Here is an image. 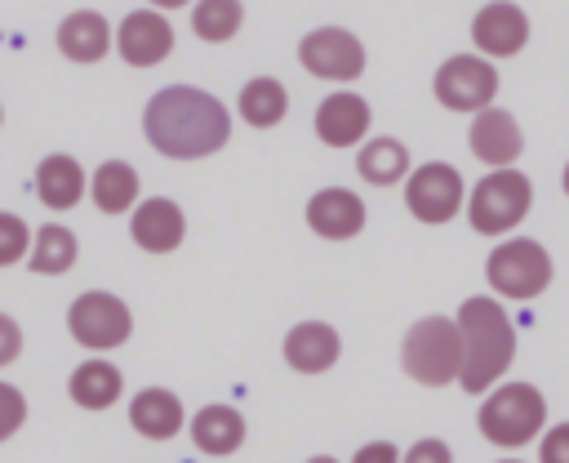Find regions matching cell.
<instances>
[{"label": "cell", "instance_id": "obj_11", "mask_svg": "<svg viewBox=\"0 0 569 463\" xmlns=\"http://www.w3.org/2000/svg\"><path fill=\"white\" fill-rule=\"evenodd\" d=\"M529 31H533L529 13L520 4H511V0H489L471 18V45H476V53H485L493 62L498 58H516L529 45Z\"/></svg>", "mask_w": 569, "mask_h": 463}, {"label": "cell", "instance_id": "obj_15", "mask_svg": "<svg viewBox=\"0 0 569 463\" xmlns=\"http://www.w3.org/2000/svg\"><path fill=\"white\" fill-rule=\"evenodd\" d=\"M129 236H133V245L147 249V254H169V249L182 245V236H187V218H182L178 200H169V196H151V200L133 205Z\"/></svg>", "mask_w": 569, "mask_h": 463}, {"label": "cell", "instance_id": "obj_36", "mask_svg": "<svg viewBox=\"0 0 569 463\" xmlns=\"http://www.w3.org/2000/svg\"><path fill=\"white\" fill-rule=\"evenodd\" d=\"M560 187H565V196H569V160H565V169H560Z\"/></svg>", "mask_w": 569, "mask_h": 463}, {"label": "cell", "instance_id": "obj_1", "mask_svg": "<svg viewBox=\"0 0 569 463\" xmlns=\"http://www.w3.org/2000/svg\"><path fill=\"white\" fill-rule=\"evenodd\" d=\"M142 129L160 156L200 160V156H213L218 147H227L231 111L196 85H169V89L151 93V102L142 111Z\"/></svg>", "mask_w": 569, "mask_h": 463}, {"label": "cell", "instance_id": "obj_18", "mask_svg": "<svg viewBox=\"0 0 569 463\" xmlns=\"http://www.w3.org/2000/svg\"><path fill=\"white\" fill-rule=\"evenodd\" d=\"M111 45H116V31L93 9H76L58 22V49L71 62H98V58H107Z\"/></svg>", "mask_w": 569, "mask_h": 463}, {"label": "cell", "instance_id": "obj_12", "mask_svg": "<svg viewBox=\"0 0 569 463\" xmlns=\"http://www.w3.org/2000/svg\"><path fill=\"white\" fill-rule=\"evenodd\" d=\"M467 147H471V156L485 165V169H507V165H516L520 160V151H525V129H520V120L507 111V107H485V111H476L471 116V125H467Z\"/></svg>", "mask_w": 569, "mask_h": 463}, {"label": "cell", "instance_id": "obj_13", "mask_svg": "<svg viewBox=\"0 0 569 463\" xmlns=\"http://www.w3.org/2000/svg\"><path fill=\"white\" fill-rule=\"evenodd\" d=\"M116 49L129 67H156L169 58L173 49V27L160 9H133L120 27H116Z\"/></svg>", "mask_w": 569, "mask_h": 463}, {"label": "cell", "instance_id": "obj_26", "mask_svg": "<svg viewBox=\"0 0 569 463\" xmlns=\"http://www.w3.org/2000/svg\"><path fill=\"white\" fill-rule=\"evenodd\" d=\"M76 254H80L76 232L62 227V223H44V227L36 232V245H31V254H27V267L40 272V276H62V272L76 263Z\"/></svg>", "mask_w": 569, "mask_h": 463}, {"label": "cell", "instance_id": "obj_19", "mask_svg": "<svg viewBox=\"0 0 569 463\" xmlns=\"http://www.w3.org/2000/svg\"><path fill=\"white\" fill-rule=\"evenodd\" d=\"M191 441L200 454H213V459L236 454L244 445V414L236 405H204L191 418Z\"/></svg>", "mask_w": 569, "mask_h": 463}, {"label": "cell", "instance_id": "obj_10", "mask_svg": "<svg viewBox=\"0 0 569 463\" xmlns=\"http://www.w3.org/2000/svg\"><path fill=\"white\" fill-rule=\"evenodd\" d=\"M298 62L316 76V80H333L347 85L365 71V45L356 40V31L347 27H316L302 36L298 45Z\"/></svg>", "mask_w": 569, "mask_h": 463}, {"label": "cell", "instance_id": "obj_33", "mask_svg": "<svg viewBox=\"0 0 569 463\" xmlns=\"http://www.w3.org/2000/svg\"><path fill=\"white\" fill-rule=\"evenodd\" d=\"M400 459H405V454L396 450V441H369V445L356 450L351 463H400Z\"/></svg>", "mask_w": 569, "mask_h": 463}, {"label": "cell", "instance_id": "obj_29", "mask_svg": "<svg viewBox=\"0 0 569 463\" xmlns=\"http://www.w3.org/2000/svg\"><path fill=\"white\" fill-rule=\"evenodd\" d=\"M538 463H569V418L547 423V432L538 436Z\"/></svg>", "mask_w": 569, "mask_h": 463}, {"label": "cell", "instance_id": "obj_21", "mask_svg": "<svg viewBox=\"0 0 569 463\" xmlns=\"http://www.w3.org/2000/svg\"><path fill=\"white\" fill-rule=\"evenodd\" d=\"M129 423L147 436V441H169L182 427V401L164 387H142L129 401Z\"/></svg>", "mask_w": 569, "mask_h": 463}, {"label": "cell", "instance_id": "obj_4", "mask_svg": "<svg viewBox=\"0 0 569 463\" xmlns=\"http://www.w3.org/2000/svg\"><path fill=\"white\" fill-rule=\"evenodd\" d=\"M400 370L422 387H449L462 374V329L458 316H422L400 338Z\"/></svg>", "mask_w": 569, "mask_h": 463}, {"label": "cell", "instance_id": "obj_28", "mask_svg": "<svg viewBox=\"0 0 569 463\" xmlns=\"http://www.w3.org/2000/svg\"><path fill=\"white\" fill-rule=\"evenodd\" d=\"M27 254H31V232H27V223H22L18 214H0V267L18 263V258H27Z\"/></svg>", "mask_w": 569, "mask_h": 463}, {"label": "cell", "instance_id": "obj_8", "mask_svg": "<svg viewBox=\"0 0 569 463\" xmlns=\"http://www.w3.org/2000/svg\"><path fill=\"white\" fill-rule=\"evenodd\" d=\"M467 191L471 187L462 183V174L449 160H422L405 178V209L418 223L436 227V223H449L467 209Z\"/></svg>", "mask_w": 569, "mask_h": 463}, {"label": "cell", "instance_id": "obj_6", "mask_svg": "<svg viewBox=\"0 0 569 463\" xmlns=\"http://www.w3.org/2000/svg\"><path fill=\"white\" fill-rule=\"evenodd\" d=\"M529 209H533V183H529V174L507 165V169H485V178L471 183L462 214L476 236L502 240L529 218Z\"/></svg>", "mask_w": 569, "mask_h": 463}, {"label": "cell", "instance_id": "obj_34", "mask_svg": "<svg viewBox=\"0 0 569 463\" xmlns=\"http://www.w3.org/2000/svg\"><path fill=\"white\" fill-rule=\"evenodd\" d=\"M151 4H160V9H178V4H191V0H151Z\"/></svg>", "mask_w": 569, "mask_h": 463}, {"label": "cell", "instance_id": "obj_9", "mask_svg": "<svg viewBox=\"0 0 569 463\" xmlns=\"http://www.w3.org/2000/svg\"><path fill=\"white\" fill-rule=\"evenodd\" d=\"M67 329L80 347L89 352H111L133 334V312L124 307V298L107 294V289H89L71 303L67 312Z\"/></svg>", "mask_w": 569, "mask_h": 463}, {"label": "cell", "instance_id": "obj_3", "mask_svg": "<svg viewBox=\"0 0 569 463\" xmlns=\"http://www.w3.org/2000/svg\"><path fill=\"white\" fill-rule=\"evenodd\" d=\"M476 427L498 450L533 445L547 432V396L538 392V383L502 378L498 387L485 392V401L476 410Z\"/></svg>", "mask_w": 569, "mask_h": 463}, {"label": "cell", "instance_id": "obj_27", "mask_svg": "<svg viewBox=\"0 0 569 463\" xmlns=\"http://www.w3.org/2000/svg\"><path fill=\"white\" fill-rule=\"evenodd\" d=\"M240 22H244V4L240 0H196V9H191V27L209 45L231 40L240 31Z\"/></svg>", "mask_w": 569, "mask_h": 463}, {"label": "cell", "instance_id": "obj_30", "mask_svg": "<svg viewBox=\"0 0 569 463\" xmlns=\"http://www.w3.org/2000/svg\"><path fill=\"white\" fill-rule=\"evenodd\" d=\"M22 418H27V401H22V392L9 387V383H0V441H9V436L22 427Z\"/></svg>", "mask_w": 569, "mask_h": 463}, {"label": "cell", "instance_id": "obj_23", "mask_svg": "<svg viewBox=\"0 0 569 463\" xmlns=\"http://www.w3.org/2000/svg\"><path fill=\"white\" fill-rule=\"evenodd\" d=\"M67 392H71V401H76L80 410H107V405L120 401L124 378H120V370H116L111 361H84V365L71 370Z\"/></svg>", "mask_w": 569, "mask_h": 463}, {"label": "cell", "instance_id": "obj_2", "mask_svg": "<svg viewBox=\"0 0 569 463\" xmlns=\"http://www.w3.org/2000/svg\"><path fill=\"white\" fill-rule=\"evenodd\" d=\"M462 329V374L458 387L471 396H485L498 387L516 361V321L498 294H471L458 307Z\"/></svg>", "mask_w": 569, "mask_h": 463}, {"label": "cell", "instance_id": "obj_7", "mask_svg": "<svg viewBox=\"0 0 569 463\" xmlns=\"http://www.w3.org/2000/svg\"><path fill=\"white\" fill-rule=\"evenodd\" d=\"M431 93H436V102L445 111L476 116V111L493 107V98H498V67H493V58H485L476 49L471 53H453V58H445L436 67Z\"/></svg>", "mask_w": 569, "mask_h": 463}, {"label": "cell", "instance_id": "obj_20", "mask_svg": "<svg viewBox=\"0 0 569 463\" xmlns=\"http://www.w3.org/2000/svg\"><path fill=\"white\" fill-rule=\"evenodd\" d=\"M84 187H89V178H84V169H80L76 156H62L58 151V156H44L40 169H36V196L49 209H71L84 196Z\"/></svg>", "mask_w": 569, "mask_h": 463}, {"label": "cell", "instance_id": "obj_16", "mask_svg": "<svg viewBox=\"0 0 569 463\" xmlns=\"http://www.w3.org/2000/svg\"><path fill=\"white\" fill-rule=\"evenodd\" d=\"M369 120H373L369 102L360 93H351V89H338V93H329L316 107V134H320L325 147H356V142H365Z\"/></svg>", "mask_w": 569, "mask_h": 463}, {"label": "cell", "instance_id": "obj_24", "mask_svg": "<svg viewBox=\"0 0 569 463\" xmlns=\"http://www.w3.org/2000/svg\"><path fill=\"white\" fill-rule=\"evenodd\" d=\"M89 196L102 214H124L138 205V169L129 160H102L89 178Z\"/></svg>", "mask_w": 569, "mask_h": 463}, {"label": "cell", "instance_id": "obj_31", "mask_svg": "<svg viewBox=\"0 0 569 463\" xmlns=\"http://www.w3.org/2000/svg\"><path fill=\"white\" fill-rule=\"evenodd\" d=\"M400 463H453V450H449L440 436H422V441H413V445L405 450Z\"/></svg>", "mask_w": 569, "mask_h": 463}, {"label": "cell", "instance_id": "obj_22", "mask_svg": "<svg viewBox=\"0 0 569 463\" xmlns=\"http://www.w3.org/2000/svg\"><path fill=\"white\" fill-rule=\"evenodd\" d=\"M409 169H413V165H409V147H405L400 138H391V134L369 138V142H360V151H356V174H360L365 183H373V187L405 183Z\"/></svg>", "mask_w": 569, "mask_h": 463}, {"label": "cell", "instance_id": "obj_5", "mask_svg": "<svg viewBox=\"0 0 569 463\" xmlns=\"http://www.w3.org/2000/svg\"><path fill=\"white\" fill-rule=\"evenodd\" d=\"M556 280V263L547 254L542 240L533 236H502L489 258H485V285L502 298V303H533L551 289Z\"/></svg>", "mask_w": 569, "mask_h": 463}, {"label": "cell", "instance_id": "obj_37", "mask_svg": "<svg viewBox=\"0 0 569 463\" xmlns=\"http://www.w3.org/2000/svg\"><path fill=\"white\" fill-rule=\"evenodd\" d=\"M498 463H520V459H498Z\"/></svg>", "mask_w": 569, "mask_h": 463}, {"label": "cell", "instance_id": "obj_32", "mask_svg": "<svg viewBox=\"0 0 569 463\" xmlns=\"http://www.w3.org/2000/svg\"><path fill=\"white\" fill-rule=\"evenodd\" d=\"M18 352H22V329H18V321H13V316H4V312H0V365H13V361H18Z\"/></svg>", "mask_w": 569, "mask_h": 463}, {"label": "cell", "instance_id": "obj_17", "mask_svg": "<svg viewBox=\"0 0 569 463\" xmlns=\"http://www.w3.org/2000/svg\"><path fill=\"white\" fill-rule=\"evenodd\" d=\"M338 356H342V338L325 321H302L284 334V361L298 374H325L338 365Z\"/></svg>", "mask_w": 569, "mask_h": 463}, {"label": "cell", "instance_id": "obj_38", "mask_svg": "<svg viewBox=\"0 0 569 463\" xmlns=\"http://www.w3.org/2000/svg\"><path fill=\"white\" fill-rule=\"evenodd\" d=\"M0 120H4V111H0Z\"/></svg>", "mask_w": 569, "mask_h": 463}, {"label": "cell", "instance_id": "obj_25", "mask_svg": "<svg viewBox=\"0 0 569 463\" xmlns=\"http://www.w3.org/2000/svg\"><path fill=\"white\" fill-rule=\"evenodd\" d=\"M289 111V93L276 76H253L244 89H240V116L253 125V129H271L280 125Z\"/></svg>", "mask_w": 569, "mask_h": 463}, {"label": "cell", "instance_id": "obj_14", "mask_svg": "<svg viewBox=\"0 0 569 463\" xmlns=\"http://www.w3.org/2000/svg\"><path fill=\"white\" fill-rule=\"evenodd\" d=\"M365 200L351 187H320L307 200V227L325 240H351L365 232Z\"/></svg>", "mask_w": 569, "mask_h": 463}, {"label": "cell", "instance_id": "obj_35", "mask_svg": "<svg viewBox=\"0 0 569 463\" xmlns=\"http://www.w3.org/2000/svg\"><path fill=\"white\" fill-rule=\"evenodd\" d=\"M307 463H338V459H333V454H311Z\"/></svg>", "mask_w": 569, "mask_h": 463}]
</instances>
